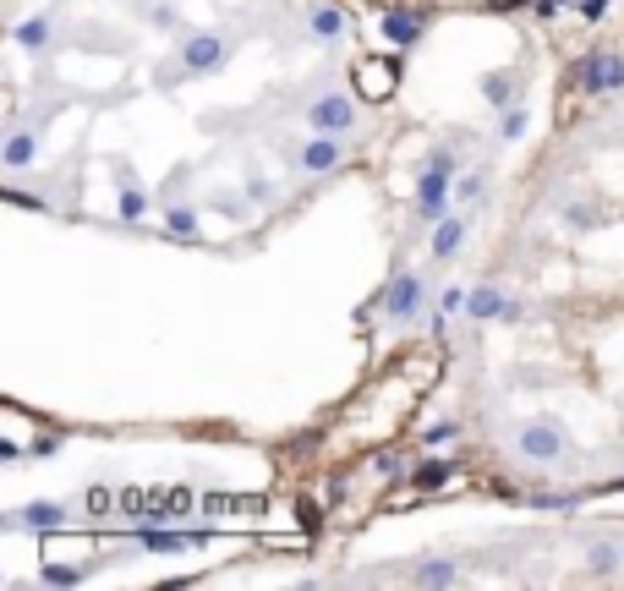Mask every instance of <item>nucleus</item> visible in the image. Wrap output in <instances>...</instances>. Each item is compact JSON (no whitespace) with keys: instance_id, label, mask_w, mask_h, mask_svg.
<instances>
[{"instance_id":"nucleus-1","label":"nucleus","mask_w":624,"mask_h":591,"mask_svg":"<svg viewBox=\"0 0 624 591\" xmlns=\"http://www.w3.org/2000/svg\"><path fill=\"white\" fill-rule=\"evenodd\" d=\"M230 55H236V39H230V33H219V28H198V33H187V39H181L176 61L187 66V77L198 83V77H219V72H225Z\"/></svg>"},{"instance_id":"nucleus-2","label":"nucleus","mask_w":624,"mask_h":591,"mask_svg":"<svg viewBox=\"0 0 624 591\" xmlns=\"http://www.w3.org/2000/svg\"><path fill=\"white\" fill-rule=\"evenodd\" d=\"M515 455L520 460H537V466H559L570 455V438L553 416H531V422L515 427Z\"/></svg>"},{"instance_id":"nucleus-3","label":"nucleus","mask_w":624,"mask_h":591,"mask_svg":"<svg viewBox=\"0 0 624 591\" xmlns=\"http://www.w3.org/2000/svg\"><path fill=\"white\" fill-rule=\"evenodd\" d=\"M427 312V274L400 269L384 291V323L389 329H416V318Z\"/></svg>"},{"instance_id":"nucleus-4","label":"nucleus","mask_w":624,"mask_h":591,"mask_svg":"<svg viewBox=\"0 0 624 591\" xmlns=\"http://www.w3.org/2000/svg\"><path fill=\"white\" fill-rule=\"evenodd\" d=\"M307 132H334V137H351L356 121H362V104H356L351 94H318L302 110Z\"/></svg>"},{"instance_id":"nucleus-5","label":"nucleus","mask_w":624,"mask_h":591,"mask_svg":"<svg viewBox=\"0 0 624 591\" xmlns=\"http://www.w3.org/2000/svg\"><path fill=\"white\" fill-rule=\"evenodd\" d=\"M345 137H334V132H307V143L291 154V165L302 170V176H334V170L345 165Z\"/></svg>"},{"instance_id":"nucleus-6","label":"nucleus","mask_w":624,"mask_h":591,"mask_svg":"<svg viewBox=\"0 0 624 591\" xmlns=\"http://www.w3.org/2000/svg\"><path fill=\"white\" fill-rule=\"evenodd\" d=\"M39 165V121H17L6 132V148H0V170L6 176H28Z\"/></svg>"},{"instance_id":"nucleus-7","label":"nucleus","mask_w":624,"mask_h":591,"mask_svg":"<svg viewBox=\"0 0 624 591\" xmlns=\"http://www.w3.org/2000/svg\"><path fill=\"white\" fill-rule=\"evenodd\" d=\"M466 236H471V219H466V208H455V214H444L433 225V236H427V258H433V263H455L460 247H466Z\"/></svg>"},{"instance_id":"nucleus-8","label":"nucleus","mask_w":624,"mask_h":591,"mask_svg":"<svg viewBox=\"0 0 624 591\" xmlns=\"http://www.w3.org/2000/svg\"><path fill=\"white\" fill-rule=\"evenodd\" d=\"M581 94H624V55H586Z\"/></svg>"},{"instance_id":"nucleus-9","label":"nucleus","mask_w":624,"mask_h":591,"mask_svg":"<svg viewBox=\"0 0 624 591\" xmlns=\"http://www.w3.org/2000/svg\"><path fill=\"white\" fill-rule=\"evenodd\" d=\"M55 526H66L61 498H33V504H22V509L6 515V531H55Z\"/></svg>"},{"instance_id":"nucleus-10","label":"nucleus","mask_w":624,"mask_h":591,"mask_svg":"<svg viewBox=\"0 0 624 591\" xmlns=\"http://www.w3.org/2000/svg\"><path fill=\"white\" fill-rule=\"evenodd\" d=\"M132 548H143V553H192V548H208V531H154V526H137L132 531Z\"/></svg>"},{"instance_id":"nucleus-11","label":"nucleus","mask_w":624,"mask_h":591,"mask_svg":"<svg viewBox=\"0 0 624 591\" xmlns=\"http://www.w3.org/2000/svg\"><path fill=\"white\" fill-rule=\"evenodd\" d=\"M422 33H427V17H422V11H411V6H389V11H384V39H389V50H416V44H422Z\"/></svg>"},{"instance_id":"nucleus-12","label":"nucleus","mask_w":624,"mask_h":591,"mask_svg":"<svg viewBox=\"0 0 624 591\" xmlns=\"http://www.w3.org/2000/svg\"><path fill=\"white\" fill-rule=\"evenodd\" d=\"M406 482H411L416 493H438V488H449V482H455V460H449L444 449H427V455L406 471Z\"/></svg>"},{"instance_id":"nucleus-13","label":"nucleus","mask_w":624,"mask_h":591,"mask_svg":"<svg viewBox=\"0 0 624 591\" xmlns=\"http://www.w3.org/2000/svg\"><path fill=\"white\" fill-rule=\"evenodd\" d=\"M302 28L312 44H340L345 33H351V17H345L340 6H307L302 11Z\"/></svg>"},{"instance_id":"nucleus-14","label":"nucleus","mask_w":624,"mask_h":591,"mask_svg":"<svg viewBox=\"0 0 624 591\" xmlns=\"http://www.w3.org/2000/svg\"><path fill=\"white\" fill-rule=\"evenodd\" d=\"M460 581H466V570L449 553H427V559L411 564V586H460Z\"/></svg>"},{"instance_id":"nucleus-15","label":"nucleus","mask_w":624,"mask_h":591,"mask_svg":"<svg viewBox=\"0 0 624 591\" xmlns=\"http://www.w3.org/2000/svg\"><path fill=\"white\" fill-rule=\"evenodd\" d=\"M592 581H614V575L624 570V542H614V537H597L592 548H586V564H581Z\"/></svg>"},{"instance_id":"nucleus-16","label":"nucleus","mask_w":624,"mask_h":591,"mask_svg":"<svg viewBox=\"0 0 624 591\" xmlns=\"http://www.w3.org/2000/svg\"><path fill=\"white\" fill-rule=\"evenodd\" d=\"M165 236H170V241H198V236H203V208L187 203V197L165 203Z\"/></svg>"},{"instance_id":"nucleus-17","label":"nucleus","mask_w":624,"mask_h":591,"mask_svg":"<svg viewBox=\"0 0 624 591\" xmlns=\"http://www.w3.org/2000/svg\"><path fill=\"white\" fill-rule=\"evenodd\" d=\"M504 307H510V291H504V285H471V301H466L471 323H504Z\"/></svg>"},{"instance_id":"nucleus-18","label":"nucleus","mask_w":624,"mask_h":591,"mask_svg":"<svg viewBox=\"0 0 624 591\" xmlns=\"http://www.w3.org/2000/svg\"><path fill=\"white\" fill-rule=\"evenodd\" d=\"M17 50H28V55H39V50H50V39H55V17L50 11H33V17H22L17 22Z\"/></svg>"},{"instance_id":"nucleus-19","label":"nucleus","mask_w":624,"mask_h":591,"mask_svg":"<svg viewBox=\"0 0 624 591\" xmlns=\"http://www.w3.org/2000/svg\"><path fill=\"white\" fill-rule=\"evenodd\" d=\"M477 88H482V104H488V110H504V104L520 99V77L515 72H488Z\"/></svg>"},{"instance_id":"nucleus-20","label":"nucleus","mask_w":624,"mask_h":591,"mask_svg":"<svg viewBox=\"0 0 624 591\" xmlns=\"http://www.w3.org/2000/svg\"><path fill=\"white\" fill-rule=\"evenodd\" d=\"M148 208H154V197H148V187H115V214L126 219V225H143Z\"/></svg>"},{"instance_id":"nucleus-21","label":"nucleus","mask_w":624,"mask_h":591,"mask_svg":"<svg viewBox=\"0 0 624 591\" xmlns=\"http://www.w3.org/2000/svg\"><path fill=\"white\" fill-rule=\"evenodd\" d=\"M526 126H531V104H526V99L504 104V110H499V143H504V148L520 143V137H526Z\"/></svg>"},{"instance_id":"nucleus-22","label":"nucleus","mask_w":624,"mask_h":591,"mask_svg":"<svg viewBox=\"0 0 624 591\" xmlns=\"http://www.w3.org/2000/svg\"><path fill=\"white\" fill-rule=\"evenodd\" d=\"M208 208H219V214H225L230 225H247V219H252V208H258V203H252L247 192H214V197H208Z\"/></svg>"},{"instance_id":"nucleus-23","label":"nucleus","mask_w":624,"mask_h":591,"mask_svg":"<svg viewBox=\"0 0 624 591\" xmlns=\"http://www.w3.org/2000/svg\"><path fill=\"white\" fill-rule=\"evenodd\" d=\"M460 444V422L455 416H438V422L422 427V449H455Z\"/></svg>"},{"instance_id":"nucleus-24","label":"nucleus","mask_w":624,"mask_h":591,"mask_svg":"<svg viewBox=\"0 0 624 591\" xmlns=\"http://www.w3.org/2000/svg\"><path fill=\"white\" fill-rule=\"evenodd\" d=\"M477 197H488V170H460V181H455V208H471Z\"/></svg>"},{"instance_id":"nucleus-25","label":"nucleus","mask_w":624,"mask_h":591,"mask_svg":"<svg viewBox=\"0 0 624 591\" xmlns=\"http://www.w3.org/2000/svg\"><path fill=\"white\" fill-rule=\"evenodd\" d=\"M466 301H471V285H444L438 291V329H444V318H460Z\"/></svg>"},{"instance_id":"nucleus-26","label":"nucleus","mask_w":624,"mask_h":591,"mask_svg":"<svg viewBox=\"0 0 624 591\" xmlns=\"http://www.w3.org/2000/svg\"><path fill=\"white\" fill-rule=\"evenodd\" d=\"M83 564H44V570H39V581L44 586H77V581H83Z\"/></svg>"},{"instance_id":"nucleus-27","label":"nucleus","mask_w":624,"mask_h":591,"mask_svg":"<svg viewBox=\"0 0 624 591\" xmlns=\"http://www.w3.org/2000/svg\"><path fill=\"white\" fill-rule=\"evenodd\" d=\"M241 192H247V197H252V203H258V208H269L274 197H280V187H274L269 176H247V181H241Z\"/></svg>"},{"instance_id":"nucleus-28","label":"nucleus","mask_w":624,"mask_h":591,"mask_svg":"<svg viewBox=\"0 0 624 591\" xmlns=\"http://www.w3.org/2000/svg\"><path fill=\"white\" fill-rule=\"evenodd\" d=\"M198 504H203V498L192 493V488H170V493H165V509H170V520L192 515V509H198Z\"/></svg>"},{"instance_id":"nucleus-29","label":"nucleus","mask_w":624,"mask_h":591,"mask_svg":"<svg viewBox=\"0 0 624 591\" xmlns=\"http://www.w3.org/2000/svg\"><path fill=\"white\" fill-rule=\"evenodd\" d=\"M110 181L115 187H143V176H137L132 159H110Z\"/></svg>"},{"instance_id":"nucleus-30","label":"nucleus","mask_w":624,"mask_h":591,"mask_svg":"<svg viewBox=\"0 0 624 591\" xmlns=\"http://www.w3.org/2000/svg\"><path fill=\"white\" fill-rule=\"evenodd\" d=\"M61 449H66L61 433H39V438H33V455H39V460H55Z\"/></svg>"},{"instance_id":"nucleus-31","label":"nucleus","mask_w":624,"mask_h":591,"mask_svg":"<svg viewBox=\"0 0 624 591\" xmlns=\"http://www.w3.org/2000/svg\"><path fill=\"white\" fill-rule=\"evenodd\" d=\"M88 509H94V515H104V509H121V493H110V488H88Z\"/></svg>"},{"instance_id":"nucleus-32","label":"nucleus","mask_w":624,"mask_h":591,"mask_svg":"<svg viewBox=\"0 0 624 591\" xmlns=\"http://www.w3.org/2000/svg\"><path fill=\"white\" fill-rule=\"evenodd\" d=\"M148 22H154V28H176V6H154V11H148Z\"/></svg>"},{"instance_id":"nucleus-33","label":"nucleus","mask_w":624,"mask_h":591,"mask_svg":"<svg viewBox=\"0 0 624 591\" xmlns=\"http://www.w3.org/2000/svg\"><path fill=\"white\" fill-rule=\"evenodd\" d=\"M137 509H143V493H137V488H121V515H137Z\"/></svg>"},{"instance_id":"nucleus-34","label":"nucleus","mask_w":624,"mask_h":591,"mask_svg":"<svg viewBox=\"0 0 624 591\" xmlns=\"http://www.w3.org/2000/svg\"><path fill=\"white\" fill-rule=\"evenodd\" d=\"M198 509H203V515H225V509H230V498H214V493H208Z\"/></svg>"},{"instance_id":"nucleus-35","label":"nucleus","mask_w":624,"mask_h":591,"mask_svg":"<svg viewBox=\"0 0 624 591\" xmlns=\"http://www.w3.org/2000/svg\"><path fill=\"white\" fill-rule=\"evenodd\" d=\"M50 6H66V0H50Z\"/></svg>"}]
</instances>
